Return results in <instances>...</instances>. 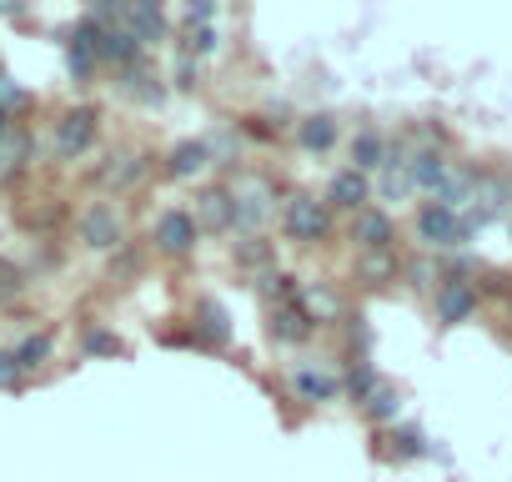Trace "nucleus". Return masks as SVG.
Listing matches in <instances>:
<instances>
[{
	"label": "nucleus",
	"mask_w": 512,
	"mask_h": 482,
	"mask_svg": "<svg viewBox=\"0 0 512 482\" xmlns=\"http://www.w3.org/2000/svg\"><path fill=\"white\" fill-rule=\"evenodd\" d=\"M81 231H86L91 247H101V252L121 241V221H116V211H111V206H91V211L81 216Z\"/></svg>",
	"instance_id": "6"
},
{
	"label": "nucleus",
	"mask_w": 512,
	"mask_h": 482,
	"mask_svg": "<svg viewBox=\"0 0 512 482\" xmlns=\"http://www.w3.org/2000/svg\"><path fill=\"white\" fill-rule=\"evenodd\" d=\"M472 292L462 287V282H452V287H442V297H437V312H442V322H462L467 312H472Z\"/></svg>",
	"instance_id": "11"
},
{
	"label": "nucleus",
	"mask_w": 512,
	"mask_h": 482,
	"mask_svg": "<svg viewBox=\"0 0 512 482\" xmlns=\"http://www.w3.org/2000/svg\"><path fill=\"white\" fill-rule=\"evenodd\" d=\"M282 226H287L292 241H322L327 226H332V211H327V201H317V196H292L287 211H282Z\"/></svg>",
	"instance_id": "2"
},
{
	"label": "nucleus",
	"mask_w": 512,
	"mask_h": 482,
	"mask_svg": "<svg viewBox=\"0 0 512 482\" xmlns=\"http://www.w3.org/2000/svg\"><path fill=\"white\" fill-rule=\"evenodd\" d=\"M407 176H412V186L437 191V186H442V176H447V161H442L437 151H417V156L407 161Z\"/></svg>",
	"instance_id": "9"
},
{
	"label": "nucleus",
	"mask_w": 512,
	"mask_h": 482,
	"mask_svg": "<svg viewBox=\"0 0 512 482\" xmlns=\"http://www.w3.org/2000/svg\"><path fill=\"white\" fill-rule=\"evenodd\" d=\"M156 241L171 252V257H181V252H191V241H196V226H191V216L186 211H166L161 221H156Z\"/></svg>",
	"instance_id": "5"
},
{
	"label": "nucleus",
	"mask_w": 512,
	"mask_h": 482,
	"mask_svg": "<svg viewBox=\"0 0 512 482\" xmlns=\"http://www.w3.org/2000/svg\"><path fill=\"white\" fill-rule=\"evenodd\" d=\"M191 226H196V231H201V226H206V231H226V226H231V196H226V191H201Z\"/></svg>",
	"instance_id": "7"
},
{
	"label": "nucleus",
	"mask_w": 512,
	"mask_h": 482,
	"mask_svg": "<svg viewBox=\"0 0 512 482\" xmlns=\"http://www.w3.org/2000/svg\"><path fill=\"white\" fill-rule=\"evenodd\" d=\"M382 191H387V196H407V191H412V176H407V161H402V166H397V161L387 166V181H382Z\"/></svg>",
	"instance_id": "19"
},
{
	"label": "nucleus",
	"mask_w": 512,
	"mask_h": 482,
	"mask_svg": "<svg viewBox=\"0 0 512 482\" xmlns=\"http://www.w3.org/2000/svg\"><path fill=\"white\" fill-rule=\"evenodd\" d=\"M46 352H51V337H31V342H26L21 352H11V357H16V367H36Z\"/></svg>",
	"instance_id": "20"
},
{
	"label": "nucleus",
	"mask_w": 512,
	"mask_h": 482,
	"mask_svg": "<svg viewBox=\"0 0 512 482\" xmlns=\"http://www.w3.org/2000/svg\"><path fill=\"white\" fill-rule=\"evenodd\" d=\"M91 141H96V111H71V116L61 121V136H56L61 156H81Z\"/></svg>",
	"instance_id": "4"
},
{
	"label": "nucleus",
	"mask_w": 512,
	"mask_h": 482,
	"mask_svg": "<svg viewBox=\"0 0 512 482\" xmlns=\"http://www.w3.org/2000/svg\"><path fill=\"white\" fill-rule=\"evenodd\" d=\"M272 332H277L282 342H302L312 327H307V317H302L297 307H282V312H277V322H272Z\"/></svg>",
	"instance_id": "14"
},
{
	"label": "nucleus",
	"mask_w": 512,
	"mask_h": 482,
	"mask_svg": "<svg viewBox=\"0 0 512 482\" xmlns=\"http://www.w3.org/2000/svg\"><path fill=\"white\" fill-rule=\"evenodd\" d=\"M417 231H422V241H432V247H462V241L472 236L467 216H457V211H447V206H427V211L417 216Z\"/></svg>",
	"instance_id": "3"
},
{
	"label": "nucleus",
	"mask_w": 512,
	"mask_h": 482,
	"mask_svg": "<svg viewBox=\"0 0 512 482\" xmlns=\"http://www.w3.org/2000/svg\"><path fill=\"white\" fill-rule=\"evenodd\" d=\"M226 196H231V226H262L272 216V201H277V191L262 176H241Z\"/></svg>",
	"instance_id": "1"
},
{
	"label": "nucleus",
	"mask_w": 512,
	"mask_h": 482,
	"mask_svg": "<svg viewBox=\"0 0 512 482\" xmlns=\"http://www.w3.org/2000/svg\"><path fill=\"white\" fill-rule=\"evenodd\" d=\"M96 51L111 56V61H131L136 56V41H131V31H101L96 36Z\"/></svg>",
	"instance_id": "13"
},
{
	"label": "nucleus",
	"mask_w": 512,
	"mask_h": 482,
	"mask_svg": "<svg viewBox=\"0 0 512 482\" xmlns=\"http://www.w3.org/2000/svg\"><path fill=\"white\" fill-rule=\"evenodd\" d=\"M121 21L131 26V41L141 46V41H156L161 36V16L151 11V6H136V11H121Z\"/></svg>",
	"instance_id": "12"
},
{
	"label": "nucleus",
	"mask_w": 512,
	"mask_h": 482,
	"mask_svg": "<svg viewBox=\"0 0 512 482\" xmlns=\"http://www.w3.org/2000/svg\"><path fill=\"white\" fill-rule=\"evenodd\" d=\"M332 136H337V126H332L327 116H317V121H307V126H302V146H312V151H327V146H332Z\"/></svg>",
	"instance_id": "16"
},
{
	"label": "nucleus",
	"mask_w": 512,
	"mask_h": 482,
	"mask_svg": "<svg viewBox=\"0 0 512 482\" xmlns=\"http://www.w3.org/2000/svg\"><path fill=\"white\" fill-rule=\"evenodd\" d=\"M332 201L337 206H352V211H362V201H367V176L352 166V171H342L337 181H332Z\"/></svg>",
	"instance_id": "10"
},
{
	"label": "nucleus",
	"mask_w": 512,
	"mask_h": 482,
	"mask_svg": "<svg viewBox=\"0 0 512 482\" xmlns=\"http://www.w3.org/2000/svg\"><path fill=\"white\" fill-rule=\"evenodd\" d=\"M297 392L302 397H332L337 392V377H327V372H297Z\"/></svg>",
	"instance_id": "17"
},
{
	"label": "nucleus",
	"mask_w": 512,
	"mask_h": 482,
	"mask_svg": "<svg viewBox=\"0 0 512 482\" xmlns=\"http://www.w3.org/2000/svg\"><path fill=\"white\" fill-rule=\"evenodd\" d=\"M352 156H357V171H362V166H382V141H377V136H357Z\"/></svg>",
	"instance_id": "18"
},
{
	"label": "nucleus",
	"mask_w": 512,
	"mask_h": 482,
	"mask_svg": "<svg viewBox=\"0 0 512 482\" xmlns=\"http://www.w3.org/2000/svg\"><path fill=\"white\" fill-rule=\"evenodd\" d=\"M352 236L362 241V247H372V252H382L387 247V241H392V221L382 216V211H357V226H352Z\"/></svg>",
	"instance_id": "8"
},
{
	"label": "nucleus",
	"mask_w": 512,
	"mask_h": 482,
	"mask_svg": "<svg viewBox=\"0 0 512 482\" xmlns=\"http://www.w3.org/2000/svg\"><path fill=\"white\" fill-rule=\"evenodd\" d=\"M206 156H211V151H206L201 141H196V146H176L171 171H176V176H191V171H201V166H206Z\"/></svg>",
	"instance_id": "15"
},
{
	"label": "nucleus",
	"mask_w": 512,
	"mask_h": 482,
	"mask_svg": "<svg viewBox=\"0 0 512 482\" xmlns=\"http://www.w3.org/2000/svg\"><path fill=\"white\" fill-rule=\"evenodd\" d=\"M372 412H377V417H392V392H377V397H372Z\"/></svg>",
	"instance_id": "21"
}]
</instances>
